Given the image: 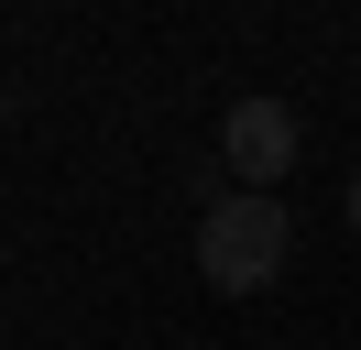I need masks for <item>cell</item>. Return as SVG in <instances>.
<instances>
[{"mask_svg":"<svg viewBox=\"0 0 361 350\" xmlns=\"http://www.w3.org/2000/svg\"><path fill=\"white\" fill-rule=\"evenodd\" d=\"M285 252H295V219H285V197H252V186H230L219 208L197 219V274L219 284V296H263V284L285 274Z\"/></svg>","mask_w":361,"mask_h":350,"instance_id":"obj_1","label":"cell"},{"mask_svg":"<svg viewBox=\"0 0 361 350\" xmlns=\"http://www.w3.org/2000/svg\"><path fill=\"white\" fill-rule=\"evenodd\" d=\"M339 208H350V241H361V175H350V197H339Z\"/></svg>","mask_w":361,"mask_h":350,"instance_id":"obj_3","label":"cell"},{"mask_svg":"<svg viewBox=\"0 0 361 350\" xmlns=\"http://www.w3.org/2000/svg\"><path fill=\"white\" fill-rule=\"evenodd\" d=\"M295 143H307V121H295V99H230V121H219V153H230V175H241L252 197H274V175H295Z\"/></svg>","mask_w":361,"mask_h":350,"instance_id":"obj_2","label":"cell"}]
</instances>
